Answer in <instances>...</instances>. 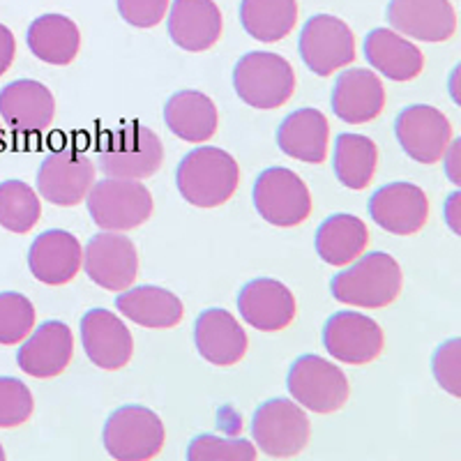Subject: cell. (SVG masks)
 Masks as SVG:
<instances>
[{
	"instance_id": "cell-1",
	"label": "cell",
	"mask_w": 461,
	"mask_h": 461,
	"mask_svg": "<svg viewBox=\"0 0 461 461\" xmlns=\"http://www.w3.org/2000/svg\"><path fill=\"white\" fill-rule=\"evenodd\" d=\"M176 185L187 203L196 208H217L236 194L240 167L221 148L201 146L180 159Z\"/></svg>"
},
{
	"instance_id": "cell-2",
	"label": "cell",
	"mask_w": 461,
	"mask_h": 461,
	"mask_svg": "<svg viewBox=\"0 0 461 461\" xmlns=\"http://www.w3.org/2000/svg\"><path fill=\"white\" fill-rule=\"evenodd\" d=\"M402 267L390 254L369 252L360 254L351 267L337 273L330 282V291L332 298L341 304L381 310L397 300V295L402 294Z\"/></svg>"
},
{
	"instance_id": "cell-3",
	"label": "cell",
	"mask_w": 461,
	"mask_h": 461,
	"mask_svg": "<svg viewBox=\"0 0 461 461\" xmlns=\"http://www.w3.org/2000/svg\"><path fill=\"white\" fill-rule=\"evenodd\" d=\"M233 88L252 109H279L294 97L295 72L279 53H245L233 68Z\"/></svg>"
},
{
	"instance_id": "cell-4",
	"label": "cell",
	"mask_w": 461,
	"mask_h": 461,
	"mask_svg": "<svg viewBox=\"0 0 461 461\" xmlns=\"http://www.w3.org/2000/svg\"><path fill=\"white\" fill-rule=\"evenodd\" d=\"M97 159L109 178H150L162 167L164 146L150 127L130 122L106 134Z\"/></svg>"
},
{
	"instance_id": "cell-5",
	"label": "cell",
	"mask_w": 461,
	"mask_h": 461,
	"mask_svg": "<svg viewBox=\"0 0 461 461\" xmlns=\"http://www.w3.org/2000/svg\"><path fill=\"white\" fill-rule=\"evenodd\" d=\"M104 447L118 461H148L162 452L167 429L155 411L139 403L121 406L106 420Z\"/></svg>"
},
{
	"instance_id": "cell-6",
	"label": "cell",
	"mask_w": 461,
	"mask_h": 461,
	"mask_svg": "<svg viewBox=\"0 0 461 461\" xmlns=\"http://www.w3.org/2000/svg\"><path fill=\"white\" fill-rule=\"evenodd\" d=\"M88 212L102 230H131L152 215V194L141 180L104 178L90 187Z\"/></svg>"
},
{
	"instance_id": "cell-7",
	"label": "cell",
	"mask_w": 461,
	"mask_h": 461,
	"mask_svg": "<svg viewBox=\"0 0 461 461\" xmlns=\"http://www.w3.org/2000/svg\"><path fill=\"white\" fill-rule=\"evenodd\" d=\"M254 443L270 459H291L310 440V418L294 399H270L252 418Z\"/></svg>"
},
{
	"instance_id": "cell-8",
	"label": "cell",
	"mask_w": 461,
	"mask_h": 461,
	"mask_svg": "<svg viewBox=\"0 0 461 461\" xmlns=\"http://www.w3.org/2000/svg\"><path fill=\"white\" fill-rule=\"evenodd\" d=\"M252 196L258 215L279 229H294L312 215L310 187L291 168L273 167L258 173Z\"/></svg>"
},
{
	"instance_id": "cell-9",
	"label": "cell",
	"mask_w": 461,
	"mask_h": 461,
	"mask_svg": "<svg viewBox=\"0 0 461 461\" xmlns=\"http://www.w3.org/2000/svg\"><path fill=\"white\" fill-rule=\"evenodd\" d=\"M286 385L300 406L319 415L339 411L351 394L346 374L321 356H300L288 369Z\"/></svg>"
},
{
	"instance_id": "cell-10",
	"label": "cell",
	"mask_w": 461,
	"mask_h": 461,
	"mask_svg": "<svg viewBox=\"0 0 461 461\" xmlns=\"http://www.w3.org/2000/svg\"><path fill=\"white\" fill-rule=\"evenodd\" d=\"M298 49L303 63L316 77H330L356 60V35L339 16L316 14L304 23Z\"/></svg>"
},
{
	"instance_id": "cell-11",
	"label": "cell",
	"mask_w": 461,
	"mask_h": 461,
	"mask_svg": "<svg viewBox=\"0 0 461 461\" xmlns=\"http://www.w3.org/2000/svg\"><path fill=\"white\" fill-rule=\"evenodd\" d=\"M394 137L413 162L436 164L452 143V125L436 106L411 104L399 111Z\"/></svg>"
},
{
	"instance_id": "cell-12",
	"label": "cell",
	"mask_w": 461,
	"mask_h": 461,
	"mask_svg": "<svg viewBox=\"0 0 461 461\" xmlns=\"http://www.w3.org/2000/svg\"><path fill=\"white\" fill-rule=\"evenodd\" d=\"M81 267L97 286L106 291H125L139 275L137 247L118 230H102L86 245Z\"/></svg>"
},
{
	"instance_id": "cell-13",
	"label": "cell",
	"mask_w": 461,
	"mask_h": 461,
	"mask_svg": "<svg viewBox=\"0 0 461 461\" xmlns=\"http://www.w3.org/2000/svg\"><path fill=\"white\" fill-rule=\"evenodd\" d=\"M95 185V167L84 152L63 148L44 158L37 171V192L53 205H77L86 201Z\"/></svg>"
},
{
	"instance_id": "cell-14",
	"label": "cell",
	"mask_w": 461,
	"mask_h": 461,
	"mask_svg": "<svg viewBox=\"0 0 461 461\" xmlns=\"http://www.w3.org/2000/svg\"><path fill=\"white\" fill-rule=\"evenodd\" d=\"M381 325L360 312H337L323 325V346L335 360L367 365L383 351Z\"/></svg>"
},
{
	"instance_id": "cell-15",
	"label": "cell",
	"mask_w": 461,
	"mask_h": 461,
	"mask_svg": "<svg viewBox=\"0 0 461 461\" xmlns=\"http://www.w3.org/2000/svg\"><path fill=\"white\" fill-rule=\"evenodd\" d=\"M369 215L393 236H413L429 220V199L413 183H390L369 199Z\"/></svg>"
},
{
	"instance_id": "cell-16",
	"label": "cell",
	"mask_w": 461,
	"mask_h": 461,
	"mask_svg": "<svg viewBox=\"0 0 461 461\" xmlns=\"http://www.w3.org/2000/svg\"><path fill=\"white\" fill-rule=\"evenodd\" d=\"M238 310L245 323L261 332H279L295 321L298 304L291 288L270 277L247 282L238 294Z\"/></svg>"
},
{
	"instance_id": "cell-17",
	"label": "cell",
	"mask_w": 461,
	"mask_h": 461,
	"mask_svg": "<svg viewBox=\"0 0 461 461\" xmlns=\"http://www.w3.org/2000/svg\"><path fill=\"white\" fill-rule=\"evenodd\" d=\"M385 14L393 31L420 42H447L456 32L450 0H390Z\"/></svg>"
},
{
	"instance_id": "cell-18",
	"label": "cell",
	"mask_w": 461,
	"mask_h": 461,
	"mask_svg": "<svg viewBox=\"0 0 461 461\" xmlns=\"http://www.w3.org/2000/svg\"><path fill=\"white\" fill-rule=\"evenodd\" d=\"M81 344L95 367L115 372L130 365L134 339L125 323L109 310H90L81 319Z\"/></svg>"
},
{
	"instance_id": "cell-19",
	"label": "cell",
	"mask_w": 461,
	"mask_h": 461,
	"mask_svg": "<svg viewBox=\"0 0 461 461\" xmlns=\"http://www.w3.org/2000/svg\"><path fill=\"white\" fill-rule=\"evenodd\" d=\"M84 266V247L69 230H44L28 249V267L37 282L63 286L79 275Z\"/></svg>"
},
{
	"instance_id": "cell-20",
	"label": "cell",
	"mask_w": 461,
	"mask_h": 461,
	"mask_svg": "<svg viewBox=\"0 0 461 461\" xmlns=\"http://www.w3.org/2000/svg\"><path fill=\"white\" fill-rule=\"evenodd\" d=\"M330 104L341 122L365 125L376 121L385 109V86L372 69H344L332 86Z\"/></svg>"
},
{
	"instance_id": "cell-21",
	"label": "cell",
	"mask_w": 461,
	"mask_h": 461,
	"mask_svg": "<svg viewBox=\"0 0 461 461\" xmlns=\"http://www.w3.org/2000/svg\"><path fill=\"white\" fill-rule=\"evenodd\" d=\"M74 357L72 330L63 321H47L19 348V369L32 378H56Z\"/></svg>"
},
{
	"instance_id": "cell-22",
	"label": "cell",
	"mask_w": 461,
	"mask_h": 461,
	"mask_svg": "<svg viewBox=\"0 0 461 461\" xmlns=\"http://www.w3.org/2000/svg\"><path fill=\"white\" fill-rule=\"evenodd\" d=\"M224 22L215 0H173L168 10V35L183 51L201 53L220 42Z\"/></svg>"
},
{
	"instance_id": "cell-23",
	"label": "cell",
	"mask_w": 461,
	"mask_h": 461,
	"mask_svg": "<svg viewBox=\"0 0 461 461\" xmlns=\"http://www.w3.org/2000/svg\"><path fill=\"white\" fill-rule=\"evenodd\" d=\"M0 115L16 131L35 134L51 127L56 118V100L40 81L19 79L0 90Z\"/></svg>"
},
{
	"instance_id": "cell-24",
	"label": "cell",
	"mask_w": 461,
	"mask_h": 461,
	"mask_svg": "<svg viewBox=\"0 0 461 461\" xmlns=\"http://www.w3.org/2000/svg\"><path fill=\"white\" fill-rule=\"evenodd\" d=\"M196 351L215 367H230L245 357L247 332L230 312L212 307L201 312L194 323Z\"/></svg>"
},
{
	"instance_id": "cell-25",
	"label": "cell",
	"mask_w": 461,
	"mask_h": 461,
	"mask_svg": "<svg viewBox=\"0 0 461 461\" xmlns=\"http://www.w3.org/2000/svg\"><path fill=\"white\" fill-rule=\"evenodd\" d=\"M279 150L304 164H323L330 146V122L319 109H298L277 127Z\"/></svg>"
},
{
	"instance_id": "cell-26",
	"label": "cell",
	"mask_w": 461,
	"mask_h": 461,
	"mask_svg": "<svg viewBox=\"0 0 461 461\" xmlns=\"http://www.w3.org/2000/svg\"><path fill=\"white\" fill-rule=\"evenodd\" d=\"M365 58L376 72L399 84L418 79L425 69V53L393 28H374L365 37Z\"/></svg>"
},
{
	"instance_id": "cell-27",
	"label": "cell",
	"mask_w": 461,
	"mask_h": 461,
	"mask_svg": "<svg viewBox=\"0 0 461 461\" xmlns=\"http://www.w3.org/2000/svg\"><path fill=\"white\" fill-rule=\"evenodd\" d=\"M115 307L131 323L141 328H155V330L176 328L185 316L183 300L167 288L152 286V284L122 291L115 298Z\"/></svg>"
},
{
	"instance_id": "cell-28",
	"label": "cell",
	"mask_w": 461,
	"mask_h": 461,
	"mask_svg": "<svg viewBox=\"0 0 461 461\" xmlns=\"http://www.w3.org/2000/svg\"><path fill=\"white\" fill-rule=\"evenodd\" d=\"M168 130L187 143H203L215 137L220 113L215 102L201 90H178L164 106Z\"/></svg>"
},
{
	"instance_id": "cell-29",
	"label": "cell",
	"mask_w": 461,
	"mask_h": 461,
	"mask_svg": "<svg viewBox=\"0 0 461 461\" xmlns=\"http://www.w3.org/2000/svg\"><path fill=\"white\" fill-rule=\"evenodd\" d=\"M28 47L42 63L65 68L81 49L79 26L65 14H42L28 28Z\"/></svg>"
},
{
	"instance_id": "cell-30",
	"label": "cell",
	"mask_w": 461,
	"mask_h": 461,
	"mask_svg": "<svg viewBox=\"0 0 461 461\" xmlns=\"http://www.w3.org/2000/svg\"><path fill=\"white\" fill-rule=\"evenodd\" d=\"M367 247L369 229L356 215H332L316 230V254L335 267L353 263Z\"/></svg>"
},
{
	"instance_id": "cell-31",
	"label": "cell",
	"mask_w": 461,
	"mask_h": 461,
	"mask_svg": "<svg viewBox=\"0 0 461 461\" xmlns=\"http://www.w3.org/2000/svg\"><path fill=\"white\" fill-rule=\"evenodd\" d=\"M298 22L295 0H242L240 23L245 32L263 44H273L294 32Z\"/></svg>"
},
{
	"instance_id": "cell-32",
	"label": "cell",
	"mask_w": 461,
	"mask_h": 461,
	"mask_svg": "<svg viewBox=\"0 0 461 461\" xmlns=\"http://www.w3.org/2000/svg\"><path fill=\"white\" fill-rule=\"evenodd\" d=\"M378 164V148L362 134H339L335 141L332 168L344 187L367 189Z\"/></svg>"
},
{
	"instance_id": "cell-33",
	"label": "cell",
	"mask_w": 461,
	"mask_h": 461,
	"mask_svg": "<svg viewBox=\"0 0 461 461\" xmlns=\"http://www.w3.org/2000/svg\"><path fill=\"white\" fill-rule=\"evenodd\" d=\"M42 217V203L35 189L23 180L0 183V226L12 233H28Z\"/></svg>"
},
{
	"instance_id": "cell-34",
	"label": "cell",
	"mask_w": 461,
	"mask_h": 461,
	"mask_svg": "<svg viewBox=\"0 0 461 461\" xmlns=\"http://www.w3.org/2000/svg\"><path fill=\"white\" fill-rule=\"evenodd\" d=\"M32 325H35V307L26 295L14 291L0 294V344H19L31 335Z\"/></svg>"
},
{
	"instance_id": "cell-35",
	"label": "cell",
	"mask_w": 461,
	"mask_h": 461,
	"mask_svg": "<svg viewBox=\"0 0 461 461\" xmlns=\"http://www.w3.org/2000/svg\"><path fill=\"white\" fill-rule=\"evenodd\" d=\"M257 456V447L249 440L220 438L212 434L196 436L187 447L189 461H254Z\"/></svg>"
},
{
	"instance_id": "cell-36",
	"label": "cell",
	"mask_w": 461,
	"mask_h": 461,
	"mask_svg": "<svg viewBox=\"0 0 461 461\" xmlns=\"http://www.w3.org/2000/svg\"><path fill=\"white\" fill-rule=\"evenodd\" d=\"M35 402L28 385L19 378L0 376V429H12L32 415Z\"/></svg>"
},
{
	"instance_id": "cell-37",
	"label": "cell",
	"mask_w": 461,
	"mask_h": 461,
	"mask_svg": "<svg viewBox=\"0 0 461 461\" xmlns=\"http://www.w3.org/2000/svg\"><path fill=\"white\" fill-rule=\"evenodd\" d=\"M431 369L440 388L452 397H461V341L456 337L436 348L431 357Z\"/></svg>"
},
{
	"instance_id": "cell-38",
	"label": "cell",
	"mask_w": 461,
	"mask_h": 461,
	"mask_svg": "<svg viewBox=\"0 0 461 461\" xmlns=\"http://www.w3.org/2000/svg\"><path fill=\"white\" fill-rule=\"evenodd\" d=\"M168 10V0H118L122 22L134 28H155Z\"/></svg>"
},
{
	"instance_id": "cell-39",
	"label": "cell",
	"mask_w": 461,
	"mask_h": 461,
	"mask_svg": "<svg viewBox=\"0 0 461 461\" xmlns=\"http://www.w3.org/2000/svg\"><path fill=\"white\" fill-rule=\"evenodd\" d=\"M14 53H16L14 35H12L10 28L0 23V77L10 69L12 60H14Z\"/></svg>"
},
{
	"instance_id": "cell-40",
	"label": "cell",
	"mask_w": 461,
	"mask_h": 461,
	"mask_svg": "<svg viewBox=\"0 0 461 461\" xmlns=\"http://www.w3.org/2000/svg\"><path fill=\"white\" fill-rule=\"evenodd\" d=\"M456 155H459V141H455L452 146H447L446 155H443V162H446L447 178H450L455 185H459V171H456V167H455Z\"/></svg>"
},
{
	"instance_id": "cell-41",
	"label": "cell",
	"mask_w": 461,
	"mask_h": 461,
	"mask_svg": "<svg viewBox=\"0 0 461 461\" xmlns=\"http://www.w3.org/2000/svg\"><path fill=\"white\" fill-rule=\"evenodd\" d=\"M0 150H5V130L0 125Z\"/></svg>"
},
{
	"instance_id": "cell-42",
	"label": "cell",
	"mask_w": 461,
	"mask_h": 461,
	"mask_svg": "<svg viewBox=\"0 0 461 461\" xmlns=\"http://www.w3.org/2000/svg\"><path fill=\"white\" fill-rule=\"evenodd\" d=\"M0 461H5V450H3V446H0Z\"/></svg>"
}]
</instances>
